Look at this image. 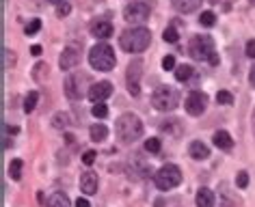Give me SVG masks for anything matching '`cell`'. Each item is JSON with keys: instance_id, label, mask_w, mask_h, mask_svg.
I'll return each instance as SVG.
<instances>
[{"instance_id": "cell-1", "label": "cell", "mask_w": 255, "mask_h": 207, "mask_svg": "<svg viewBox=\"0 0 255 207\" xmlns=\"http://www.w3.org/2000/svg\"><path fill=\"white\" fill-rule=\"evenodd\" d=\"M115 134H117L121 142L130 145V142H134L143 136V121L134 112H126L115 121Z\"/></svg>"}, {"instance_id": "cell-2", "label": "cell", "mask_w": 255, "mask_h": 207, "mask_svg": "<svg viewBox=\"0 0 255 207\" xmlns=\"http://www.w3.org/2000/svg\"><path fill=\"white\" fill-rule=\"evenodd\" d=\"M149 41H151V33H149V28H145V26H132V28L124 30L119 37V46L130 54H138V52H143V50H147Z\"/></svg>"}, {"instance_id": "cell-3", "label": "cell", "mask_w": 255, "mask_h": 207, "mask_svg": "<svg viewBox=\"0 0 255 207\" xmlns=\"http://www.w3.org/2000/svg\"><path fill=\"white\" fill-rule=\"evenodd\" d=\"M115 52L108 43H95V46L89 50V65H91L95 71H111L115 67Z\"/></svg>"}, {"instance_id": "cell-4", "label": "cell", "mask_w": 255, "mask_h": 207, "mask_svg": "<svg viewBox=\"0 0 255 207\" xmlns=\"http://www.w3.org/2000/svg\"><path fill=\"white\" fill-rule=\"evenodd\" d=\"M154 184L158 190H171V188L182 184V171L175 164H164L158 168V173L154 175Z\"/></svg>"}, {"instance_id": "cell-5", "label": "cell", "mask_w": 255, "mask_h": 207, "mask_svg": "<svg viewBox=\"0 0 255 207\" xmlns=\"http://www.w3.org/2000/svg\"><path fill=\"white\" fill-rule=\"evenodd\" d=\"M177 102H180V93L171 86H158L151 95V106L160 112H167V110H173L177 108Z\"/></svg>"}, {"instance_id": "cell-6", "label": "cell", "mask_w": 255, "mask_h": 207, "mask_svg": "<svg viewBox=\"0 0 255 207\" xmlns=\"http://www.w3.org/2000/svg\"><path fill=\"white\" fill-rule=\"evenodd\" d=\"M89 89H91V84H89V76L87 73H72V76H67L65 80V95L69 99H74V102H78L85 95H89Z\"/></svg>"}, {"instance_id": "cell-7", "label": "cell", "mask_w": 255, "mask_h": 207, "mask_svg": "<svg viewBox=\"0 0 255 207\" xmlns=\"http://www.w3.org/2000/svg\"><path fill=\"white\" fill-rule=\"evenodd\" d=\"M188 52L195 61H210V56L214 54L212 37H208V35L193 37V41H190V46H188Z\"/></svg>"}, {"instance_id": "cell-8", "label": "cell", "mask_w": 255, "mask_h": 207, "mask_svg": "<svg viewBox=\"0 0 255 207\" xmlns=\"http://www.w3.org/2000/svg\"><path fill=\"white\" fill-rule=\"evenodd\" d=\"M141 76H143V61L141 59H134L128 65V91H130V95H138L141 93Z\"/></svg>"}, {"instance_id": "cell-9", "label": "cell", "mask_w": 255, "mask_h": 207, "mask_svg": "<svg viewBox=\"0 0 255 207\" xmlns=\"http://www.w3.org/2000/svg\"><path fill=\"white\" fill-rule=\"evenodd\" d=\"M128 175H130V177H134V179H145L147 175H151L149 162L145 160L141 153L130 155V160H128Z\"/></svg>"}, {"instance_id": "cell-10", "label": "cell", "mask_w": 255, "mask_h": 207, "mask_svg": "<svg viewBox=\"0 0 255 207\" xmlns=\"http://www.w3.org/2000/svg\"><path fill=\"white\" fill-rule=\"evenodd\" d=\"M208 106V95L201 91H190L186 97V112L190 117H201Z\"/></svg>"}, {"instance_id": "cell-11", "label": "cell", "mask_w": 255, "mask_h": 207, "mask_svg": "<svg viewBox=\"0 0 255 207\" xmlns=\"http://www.w3.org/2000/svg\"><path fill=\"white\" fill-rule=\"evenodd\" d=\"M149 4L147 2H130L128 7L124 9V17L128 22H134V24H141L149 17Z\"/></svg>"}, {"instance_id": "cell-12", "label": "cell", "mask_w": 255, "mask_h": 207, "mask_svg": "<svg viewBox=\"0 0 255 207\" xmlns=\"http://www.w3.org/2000/svg\"><path fill=\"white\" fill-rule=\"evenodd\" d=\"M113 95V84L108 82V80H102V82H95L91 84V89H89V99H91L93 104H98V102H104L106 97H111Z\"/></svg>"}, {"instance_id": "cell-13", "label": "cell", "mask_w": 255, "mask_h": 207, "mask_svg": "<svg viewBox=\"0 0 255 207\" xmlns=\"http://www.w3.org/2000/svg\"><path fill=\"white\" fill-rule=\"evenodd\" d=\"M78 63H80V52H78V50H76V48H65V50H63V54L59 59V65H61L63 71L74 69Z\"/></svg>"}, {"instance_id": "cell-14", "label": "cell", "mask_w": 255, "mask_h": 207, "mask_svg": "<svg viewBox=\"0 0 255 207\" xmlns=\"http://www.w3.org/2000/svg\"><path fill=\"white\" fill-rule=\"evenodd\" d=\"M98 186H100V181H98V175L95 173L87 171V173L80 175V192H85L87 197H91V194L98 192Z\"/></svg>"}, {"instance_id": "cell-15", "label": "cell", "mask_w": 255, "mask_h": 207, "mask_svg": "<svg viewBox=\"0 0 255 207\" xmlns=\"http://www.w3.org/2000/svg\"><path fill=\"white\" fill-rule=\"evenodd\" d=\"M89 30H91V35L95 39H108V37L113 35V24L108 20H95L91 26H89Z\"/></svg>"}, {"instance_id": "cell-16", "label": "cell", "mask_w": 255, "mask_h": 207, "mask_svg": "<svg viewBox=\"0 0 255 207\" xmlns=\"http://www.w3.org/2000/svg\"><path fill=\"white\" fill-rule=\"evenodd\" d=\"M214 201H216V197L210 188H199V190H197V197H195L197 207H214Z\"/></svg>"}, {"instance_id": "cell-17", "label": "cell", "mask_w": 255, "mask_h": 207, "mask_svg": "<svg viewBox=\"0 0 255 207\" xmlns=\"http://www.w3.org/2000/svg\"><path fill=\"white\" fill-rule=\"evenodd\" d=\"M188 153H190V158H193V160H206V158H210V149H208L206 142H201V140H193V142H190Z\"/></svg>"}, {"instance_id": "cell-18", "label": "cell", "mask_w": 255, "mask_h": 207, "mask_svg": "<svg viewBox=\"0 0 255 207\" xmlns=\"http://www.w3.org/2000/svg\"><path fill=\"white\" fill-rule=\"evenodd\" d=\"M214 145L219 147V149H223V151H229V149L234 147V140H232V136H229V132H225V130H219V132H214Z\"/></svg>"}, {"instance_id": "cell-19", "label": "cell", "mask_w": 255, "mask_h": 207, "mask_svg": "<svg viewBox=\"0 0 255 207\" xmlns=\"http://www.w3.org/2000/svg\"><path fill=\"white\" fill-rule=\"evenodd\" d=\"M46 207H72V201L65 192H52L46 201Z\"/></svg>"}, {"instance_id": "cell-20", "label": "cell", "mask_w": 255, "mask_h": 207, "mask_svg": "<svg viewBox=\"0 0 255 207\" xmlns=\"http://www.w3.org/2000/svg\"><path fill=\"white\" fill-rule=\"evenodd\" d=\"M203 0H173V7L180 11V13H193V11L199 9V4Z\"/></svg>"}, {"instance_id": "cell-21", "label": "cell", "mask_w": 255, "mask_h": 207, "mask_svg": "<svg viewBox=\"0 0 255 207\" xmlns=\"http://www.w3.org/2000/svg\"><path fill=\"white\" fill-rule=\"evenodd\" d=\"M89 134H91V140L100 142V140H104V138L108 136V130H106V125H104V123H95V125H91Z\"/></svg>"}, {"instance_id": "cell-22", "label": "cell", "mask_w": 255, "mask_h": 207, "mask_svg": "<svg viewBox=\"0 0 255 207\" xmlns=\"http://www.w3.org/2000/svg\"><path fill=\"white\" fill-rule=\"evenodd\" d=\"M22 166H24V162L20 158L11 160V164H9V177L13 179V181H20V177H22Z\"/></svg>"}, {"instance_id": "cell-23", "label": "cell", "mask_w": 255, "mask_h": 207, "mask_svg": "<svg viewBox=\"0 0 255 207\" xmlns=\"http://www.w3.org/2000/svg\"><path fill=\"white\" fill-rule=\"evenodd\" d=\"M193 71H195V69L190 65L175 67V80H177V82H186V80H190V76H193Z\"/></svg>"}, {"instance_id": "cell-24", "label": "cell", "mask_w": 255, "mask_h": 207, "mask_svg": "<svg viewBox=\"0 0 255 207\" xmlns=\"http://www.w3.org/2000/svg\"><path fill=\"white\" fill-rule=\"evenodd\" d=\"M52 125L56 130H67L69 125V115L67 112H56V115L52 117Z\"/></svg>"}, {"instance_id": "cell-25", "label": "cell", "mask_w": 255, "mask_h": 207, "mask_svg": "<svg viewBox=\"0 0 255 207\" xmlns=\"http://www.w3.org/2000/svg\"><path fill=\"white\" fill-rule=\"evenodd\" d=\"M37 99H39V93L37 91H30L26 97H24V112H33L35 106H37Z\"/></svg>"}, {"instance_id": "cell-26", "label": "cell", "mask_w": 255, "mask_h": 207, "mask_svg": "<svg viewBox=\"0 0 255 207\" xmlns=\"http://www.w3.org/2000/svg\"><path fill=\"white\" fill-rule=\"evenodd\" d=\"M91 115L95 117V119H106L108 117V108H106V104L104 102H98L91 108Z\"/></svg>"}, {"instance_id": "cell-27", "label": "cell", "mask_w": 255, "mask_h": 207, "mask_svg": "<svg viewBox=\"0 0 255 207\" xmlns=\"http://www.w3.org/2000/svg\"><path fill=\"white\" fill-rule=\"evenodd\" d=\"M214 22H216V15L212 13V11H203L201 17H199V24H201V26H206V28L214 26Z\"/></svg>"}, {"instance_id": "cell-28", "label": "cell", "mask_w": 255, "mask_h": 207, "mask_svg": "<svg viewBox=\"0 0 255 207\" xmlns=\"http://www.w3.org/2000/svg\"><path fill=\"white\" fill-rule=\"evenodd\" d=\"M216 102L223 104V106H232L234 104V95L229 91H219L216 93Z\"/></svg>"}, {"instance_id": "cell-29", "label": "cell", "mask_w": 255, "mask_h": 207, "mask_svg": "<svg viewBox=\"0 0 255 207\" xmlns=\"http://www.w3.org/2000/svg\"><path fill=\"white\" fill-rule=\"evenodd\" d=\"M145 151L158 153L160 151V140H158V138H149V140H145Z\"/></svg>"}, {"instance_id": "cell-30", "label": "cell", "mask_w": 255, "mask_h": 207, "mask_svg": "<svg viewBox=\"0 0 255 207\" xmlns=\"http://www.w3.org/2000/svg\"><path fill=\"white\" fill-rule=\"evenodd\" d=\"M33 71H35V73H33L35 80H39V82H41V80H43V73H46V76H48V65H46V63H37Z\"/></svg>"}, {"instance_id": "cell-31", "label": "cell", "mask_w": 255, "mask_h": 207, "mask_svg": "<svg viewBox=\"0 0 255 207\" xmlns=\"http://www.w3.org/2000/svg\"><path fill=\"white\" fill-rule=\"evenodd\" d=\"M39 28H41V20H30V22L26 24V28H24V33L30 37V35L39 33Z\"/></svg>"}, {"instance_id": "cell-32", "label": "cell", "mask_w": 255, "mask_h": 207, "mask_svg": "<svg viewBox=\"0 0 255 207\" xmlns=\"http://www.w3.org/2000/svg\"><path fill=\"white\" fill-rule=\"evenodd\" d=\"M236 186H238L240 190H245V188L249 186V173L247 171H240L238 175H236Z\"/></svg>"}, {"instance_id": "cell-33", "label": "cell", "mask_w": 255, "mask_h": 207, "mask_svg": "<svg viewBox=\"0 0 255 207\" xmlns=\"http://www.w3.org/2000/svg\"><path fill=\"white\" fill-rule=\"evenodd\" d=\"M164 41H169V43H175L177 41V37H180V35H177V30H175V26H169V28H164Z\"/></svg>"}, {"instance_id": "cell-34", "label": "cell", "mask_w": 255, "mask_h": 207, "mask_svg": "<svg viewBox=\"0 0 255 207\" xmlns=\"http://www.w3.org/2000/svg\"><path fill=\"white\" fill-rule=\"evenodd\" d=\"M95 158H98V153H95V151H91V149H89V151H85V153H82V162H85L87 166H91L93 162H95Z\"/></svg>"}, {"instance_id": "cell-35", "label": "cell", "mask_w": 255, "mask_h": 207, "mask_svg": "<svg viewBox=\"0 0 255 207\" xmlns=\"http://www.w3.org/2000/svg\"><path fill=\"white\" fill-rule=\"evenodd\" d=\"M173 67H175V59L171 54H167L162 59V69H164V71H169V69H173Z\"/></svg>"}, {"instance_id": "cell-36", "label": "cell", "mask_w": 255, "mask_h": 207, "mask_svg": "<svg viewBox=\"0 0 255 207\" xmlns=\"http://www.w3.org/2000/svg\"><path fill=\"white\" fill-rule=\"evenodd\" d=\"M15 63V56H13V52L11 50H4V69H9L11 65Z\"/></svg>"}, {"instance_id": "cell-37", "label": "cell", "mask_w": 255, "mask_h": 207, "mask_svg": "<svg viewBox=\"0 0 255 207\" xmlns=\"http://www.w3.org/2000/svg\"><path fill=\"white\" fill-rule=\"evenodd\" d=\"M69 11H72V7H69L67 2H61L59 7H56V15H59V17H63V15H67Z\"/></svg>"}, {"instance_id": "cell-38", "label": "cell", "mask_w": 255, "mask_h": 207, "mask_svg": "<svg viewBox=\"0 0 255 207\" xmlns=\"http://www.w3.org/2000/svg\"><path fill=\"white\" fill-rule=\"evenodd\" d=\"M245 52H247V56H249V59H255V39L247 41V48H245Z\"/></svg>"}, {"instance_id": "cell-39", "label": "cell", "mask_w": 255, "mask_h": 207, "mask_svg": "<svg viewBox=\"0 0 255 207\" xmlns=\"http://www.w3.org/2000/svg\"><path fill=\"white\" fill-rule=\"evenodd\" d=\"M76 207H91V203H89L87 199H78L76 201Z\"/></svg>"}, {"instance_id": "cell-40", "label": "cell", "mask_w": 255, "mask_h": 207, "mask_svg": "<svg viewBox=\"0 0 255 207\" xmlns=\"http://www.w3.org/2000/svg\"><path fill=\"white\" fill-rule=\"evenodd\" d=\"M219 61H221V59H219V54L214 52L212 56H210V61H208V63H210V65H219Z\"/></svg>"}, {"instance_id": "cell-41", "label": "cell", "mask_w": 255, "mask_h": 207, "mask_svg": "<svg viewBox=\"0 0 255 207\" xmlns=\"http://www.w3.org/2000/svg\"><path fill=\"white\" fill-rule=\"evenodd\" d=\"M30 54H33V56H39V54H41V46H33V48H30Z\"/></svg>"}, {"instance_id": "cell-42", "label": "cell", "mask_w": 255, "mask_h": 207, "mask_svg": "<svg viewBox=\"0 0 255 207\" xmlns=\"http://www.w3.org/2000/svg\"><path fill=\"white\" fill-rule=\"evenodd\" d=\"M249 82H251V86L255 89V67L251 69V76H249Z\"/></svg>"}, {"instance_id": "cell-43", "label": "cell", "mask_w": 255, "mask_h": 207, "mask_svg": "<svg viewBox=\"0 0 255 207\" xmlns=\"http://www.w3.org/2000/svg\"><path fill=\"white\" fill-rule=\"evenodd\" d=\"M65 140H67V142H69V145H74V140H76V138H74V136H72V134H67V136H65Z\"/></svg>"}, {"instance_id": "cell-44", "label": "cell", "mask_w": 255, "mask_h": 207, "mask_svg": "<svg viewBox=\"0 0 255 207\" xmlns=\"http://www.w3.org/2000/svg\"><path fill=\"white\" fill-rule=\"evenodd\" d=\"M46 2H52V4H61V2H65V0H46Z\"/></svg>"}, {"instance_id": "cell-45", "label": "cell", "mask_w": 255, "mask_h": 207, "mask_svg": "<svg viewBox=\"0 0 255 207\" xmlns=\"http://www.w3.org/2000/svg\"><path fill=\"white\" fill-rule=\"evenodd\" d=\"M253 132H255V110H253Z\"/></svg>"}, {"instance_id": "cell-46", "label": "cell", "mask_w": 255, "mask_h": 207, "mask_svg": "<svg viewBox=\"0 0 255 207\" xmlns=\"http://www.w3.org/2000/svg\"><path fill=\"white\" fill-rule=\"evenodd\" d=\"M251 4H255V0H251Z\"/></svg>"}]
</instances>
